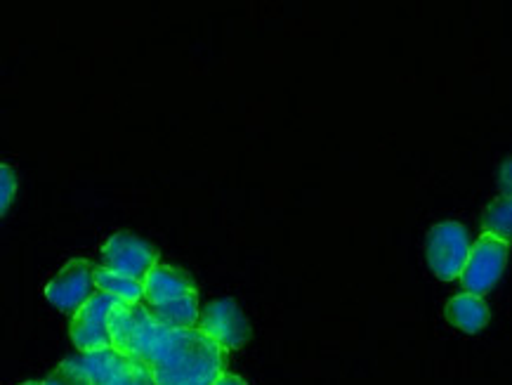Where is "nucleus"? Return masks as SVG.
<instances>
[{
	"label": "nucleus",
	"instance_id": "7ed1b4c3",
	"mask_svg": "<svg viewBox=\"0 0 512 385\" xmlns=\"http://www.w3.org/2000/svg\"><path fill=\"white\" fill-rule=\"evenodd\" d=\"M470 237L461 223H439L428 234V265L442 282H454L470 258Z\"/></svg>",
	"mask_w": 512,
	"mask_h": 385
},
{
	"label": "nucleus",
	"instance_id": "a211bd4d",
	"mask_svg": "<svg viewBox=\"0 0 512 385\" xmlns=\"http://www.w3.org/2000/svg\"><path fill=\"white\" fill-rule=\"evenodd\" d=\"M498 189L505 199H512V159H508L498 171Z\"/></svg>",
	"mask_w": 512,
	"mask_h": 385
},
{
	"label": "nucleus",
	"instance_id": "423d86ee",
	"mask_svg": "<svg viewBox=\"0 0 512 385\" xmlns=\"http://www.w3.org/2000/svg\"><path fill=\"white\" fill-rule=\"evenodd\" d=\"M97 289V267L90 260H71L59 270L52 282L45 286V298L62 312L76 315L88 303Z\"/></svg>",
	"mask_w": 512,
	"mask_h": 385
},
{
	"label": "nucleus",
	"instance_id": "39448f33",
	"mask_svg": "<svg viewBox=\"0 0 512 385\" xmlns=\"http://www.w3.org/2000/svg\"><path fill=\"white\" fill-rule=\"evenodd\" d=\"M508 263V244L501 239L491 237V234H482L470 249L468 265L461 274L463 289L472 293V296L482 298L489 293L501 279Z\"/></svg>",
	"mask_w": 512,
	"mask_h": 385
},
{
	"label": "nucleus",
	"instance_id": "0eeeda50",
	"mask_svg": "<svg viewBox=\"0 0 512 385\" xmlns=\"http://www.w3.org/2000/svg\"><path fill=\"white\" fill-rule=\"evenodd\" d=\"M156 265H159V253H156L154 246L149 241L137 239L130 232H116L102 246V267L123 274V277L144 282Z\"/></svg>",
	"mask_w": 512,
	"mask_h": 385
},
{
	"label": "nucleus",
	"instance_id": "6e6552de",
	"mask_svg": "<svg viewBox=\"0 0 512 385\" xmlns=\"http://www.w3.org/2000/svg\"><path fill=\"white\" fill-rule=\"evenodd\" d=\"M199 331L220 343L225 350H239L251 341V322L241 312L236 300L220 298L201 310Z\"/></svg>",
	"mask_w": 512,
	"mask_h": 385
},
{
	"label": "nucleus",
	"instance_id": "f3484780",
	"mask_svg": "<svg viewBox=\"0 0 512 385\" xmlns=\"http://www.w3.org/2000/svg\"><path fill=\"white\" fill-rule=\"evenodd\" d=\"M0 187H3V194H0V206H3V213H8L10 201L15 197L17 189V173L10 163H3L0 166Z\"/></svg>",
	"mask_w": 512,
	"mask_h": 385
},
{
	"label": "nucleus",
	"instance_id": "ddd939ff",
	"mask_svg": "<svg viewBox=\"0 0 512 385\" xmlns=\"http://www.w3.org/2000/svg\"><path fill=\"white\" fill-rule=\"evenodd\" d=\"M74 360L78 367H83L85 371H88V376L93 378L95 385H102L109 381L111 374H114V371L121 367L128 357H123L121 352H116L114 348H107L100 352H90V355L74 357Z\"/></svg>",
	"mask_w": 512,
	"mask_h": 385
},
{
	"label": "nucleus",
	"instance_id": "f257e3e1",
	"mask_svg": "<svg viewBox=\"0 0 512 385\" xmlns=\"http://www.w3.org/2000/svg\"><path fill=\"white\" fill-rule=\"evenodd\" d=\"M227 352L199 329H170L149 369L156 385H215L227 374Z\"/></svg>",
	"mask_w": 512,
	"mask_h": 385
},
{
	"label": "nucleus",
	"instance_id": "9b49d317",
	"mask_svg": "<svg viewBox=\"0 0 512 385\" xmlns=\"http://www.w3.org/2000/svg\"><path fill=\"white\" fill-rule=\"evenodd\" d=\"M156 322L168 326V329H199V293L192 296L170 300L161 305H147Z\"/></svg>",
	"mask_w": 512,
	"mask_h": 385
},
{
	"label": "nucleus",
	"instance_id": "f8f14e48",
	"mask_svg": "<svg viewBox=\"0 0 512 385\" xmlns=\"http://www.w3.org/2000/svg\"><path fill=\"white\" fill-rule=\"evenodd\" d=\"M97 289L128 305L144 300V282L133 277H123V274L111 272L107 267H97Z\"/></svg>",
	"mask_w": 512,
	"mask_h": 385
},
{
	"label": "nucleus",
	"instance_id": "1a4fd4ad",
	"mask_svg": "<svg viewBox=\"0 0 512 385\" xmlns=\"http://www.w3.org/2000/svg\"><path fill=\"white\" fill-rule=\"evenodd\" d=\"M196 293V282L185 270L159 263L144 279V305H161Z\"/></svg>",
	"mask_w": 512,
	"mask_h": 385
},
{
	"label": "nucleus",
	"instance_id": "4468645a",
	"mask_svg": "<svg viewBox=\"0 0 512 385\" xmlns=\"http://www.w3.org/2000/svg\"><path fill=\"white\" fill-rule=\"evenodd\" d=\"M482 230L484 234H491V237L505 241L510 244L512 241V199H496L484 208L482 215Z\"/></svg>",
	"mask_w": 512,
	"mask_h": 385
},
{
	"label": "nucleus",
	"instance_id": "20e7f679",
	"mask_svg": "<svg viewBox=\"0 0 512 385\" xmlns=\"http://www.w3.org/2000/svg\"><path fill=\"white\" fill-rule=\"evenodd\" d=\"M121 300L107 296V293L97 291L81 310L71 319L69 334L74 341L76 350L81 355H90V352H100L111 348V334H109V319L116 305Z\"/></svg>",
	"mask_w": 512,
	"mask_h": 385
},
{
	"label": "nucleus",
	"instance_id": "dca6fc26",
	"mask_svg": "<svg viewBox=\"0 0 512 385\" xmlns=\"http://www.w3.org/2000/svg\"><path fill=\"white\" fill-rule=\"evenodd\" d=\"M38 385H95L93 378L88 376V371L78 367L76 360L62 362L52 374Z\"/></svg>",
	"mask_w": 512,
	"mask_h": 385
},
{
	"label": "nucleus",
	"instance_id": "f03ea898",
	"mask_svg": "<svg viewBox=\"0 0 512 385\" xmlns=\"http://www.w3.org/2000/svg\"><path fill=\"white\" fill-rule=\"evenodd\" d=\"M168 331V326L156 322L147 305L142 303H118L109 319L111 348L144 367L154 362Z\"/></svg>",
	"mask_w": 512,
	"mask_h": 385
},
{
	"label": "nucleus",
	"instance_id": "2eb2a0df",
	"mask_svg": "<svg viewBox=\"0 0 512 385\" xmlns=\"http://www.w3.org/2000/svg\"><path fill=\"white\" fill-rule=\"evenodd\" d=\"M102 385H156L152 369L144 367L140 362L126 360L118 367L107 383Z\"/></svg>",
	"mask_w": 512,
	"mask_h": 385
},
{
	"label": "nucleus",
	"instance_id": "6ab92c4d",
	"mask_svg": "<svg viewBox=\"0 0 512 385\" xmlns=\"http://www.w3.org/2000/svg\"><path fill=\"white\" fill-rule=\"evenodd\" d=\"M215 385H248V383L244 381V378H239V376H234V374H225Z\"/></svg>",
	"mask_w": 512,
	"mask_h": 385
},
{
	"label": "nucleus",
	"instance_id": "9d476101",
	"mask_svg": "<svg viewBox=\"0 0 512 385\" xmlns=\"http://www.w3.org/2000/svg\"><path fill=\"white\" fill-rule=\"evenodd\" d=\"M444 315L463 334H479L489 324V305L472 293H458L446 303Z\"/></svg>",
	"mask_w": 512,
	"mask_h": 385
},
{
	"label": "nucleus",
	"instance_id": "aec40b11",
	"mask_svg": "<svg viewBox=\"0 0 512 385\" xmlns=\"http://www.w3.org/2000/svg\"><path fill=\"white\" fill-rule=\"evenodd\" d=\"M24 385H38V383H36V381H31V383H24Z\"/></svg>",
	"mask_w": 512,
	"mask_h": 385
}]
</instances>
